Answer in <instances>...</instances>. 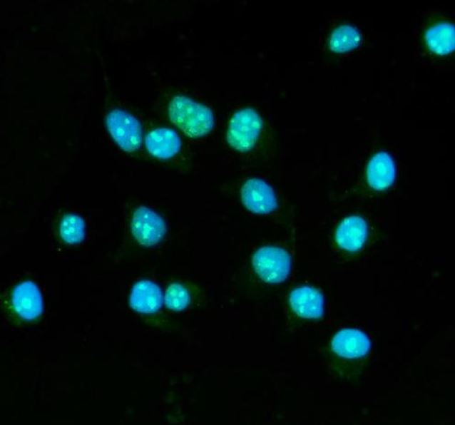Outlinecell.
<instances>
[{
    "instance_id": "obj_1",
    "label": "cell",
    "mask_w": 455,
    "mask_h": 425,
    "mask_svg": "<svg viewBox=\"0 0 455 425\" xmlns=\"http://www.w3.org/2000/svg\"><path fill=\"white\" fill-rule=\"evenodd\" d=\"M168 114L171 122L192 138L206 135L215 124L210 108L184 96L173 97L169 103Z\"/></svg>"
},
{
    "instance_id": "obj_2",
    "label": "cell",
    "mask_w": 455,
    "mask_h": 425,
    "mask_svg": "<svg viewBox=\"0 0 455 425\" xmlns=\"http://www.w3.org/2000/svg\"><path fill=\"white\" fill-rule=\"evenodd\" d=\"M262 125V120L255 110L247 108L237 111L228 123V143L239 152L250 150L260 138Z\"/></svg>"
},
{
    "instance_id": "obj_3",
    "label": "cell",
    "mask_w": 455,
    "mask_h": 425,
    "mask_svg": "<svg viewBox=\"0 0 455 425\" xmlns=\"http://www.w3.org/2000/svg\"><path fill=\"white\" fill-rule=\"evenodd\" d=\"M253 269L258 277L271 284L284 282L290 271V255L277 246H264L258 249L252 258Z\"/></svg>"
},
{
    "instance_id": "obj_4",
    "label": "cell",
    "mask_w": 455,
    "mask_h": 425,
    "mask_svg": "<svg viewBox=\"0 0 455 425\" xmlns=\"http://www.w3.org/2000/svg\"><path fill=\"white\" fill-rule=\"evenodd\" d=\"M108 130L124 151H136L142 142V130L138 121L131 113L121 109H114L106 116Z\"/></svg>"
},
{
    "instance_id": "obj_5",
    "label": "cell",
    "mask_w": 455,
    "mask_h": 425,
    "mask_svg": "<svg viewBox=\"0 0 455 425\" xmlns=\"http://www.w3.org/2000/svg\"><path fill=\"white\" fill-rule=\"evenodd\" d=\"M131 228L135 240L145 247L159 243L167 231L166 224L162 217L145 206H139L135 210Z\"/></svg>"
},
{
    "instance_id": "obj_6",
    "label": "cell",
    "mask_w": 455,
    "mask_h": 425,
    "mask_svg": "<svg viewBox=\"0 0 455 425\" xmlns=\"http://www.w3.org/2000/svg\"><path fill=\"white\" fill-rule=\"evenodd\" d=\"M240 198L243 205L255 214L267 215L277 207V200L273 188L258 178L247 179L243 183Z\"/></svg>"
},
{
    "instance_id": "obj_7",
    "label": "cell",
    "mask_w": 455,
    "mask_h": 425,
    "mask_svg": "<svg viewBox=\"0 0 455 425\" xmlns=\"http://www.w3.org/2000/svg\"><path fill=\"white\" fill-rule=\"evenodd\" d=\"M11 304L14 312L24 319L38 317L43 310L42 297L38 286L31 281L16 285L12 292Z\"/></svg>"
},
{
    "instance_id": "obj_8",
    "label": "cell",
    "mask_w": 455,
    "mask_h": 425,
    "mask_svg": "<svg viewBox=\"0 0 455 425\" xmlns=\"http://www.w3.org/2000/svg\"><path fill=\"white\" fill-rule=\"evenodd\" d=\"M293 312L303 318L317 319L324 312V298L317 289L302 286L293 290L289 296Z\"/></svg>"
},
{
    "instance_id": "obj_9",
    "label": "cell",
    "mask_w": 455,
    "mask_h": 425,
    "mask_svg": "<svg viewBox=\"0 0 455 425\" xmlns=\"http://www.w3.org/2000/svg\"><path fill=\"white\" fill-rule=\"evenodd\" d=\"M367 236V225L364 219L357 215L345 217L339 225L335 233L338 246L349 252L359 250Z\"/></svg>"
},
{
    "instance_id": "obj_10",
    "label": "cell",
    "mask_w": 455,
    "mask_h": 425,
    "mask_svg": "<svg viewBox=\"0 0 455 425\" xmlns=\"http://www.w3.org/2000/svg\"><path fill=\"white\" fill-rule=\"evenodd\" d=\"M332 351L340 357L357 358L367 354L370 347L368 337L355 329H344L337 332L332 340Z\"/></svg>"
},
{
    "instance_id": "obj_11",
    "label": "cell",
    "mask_w": 455,
    "mask_h": 425,
    "mask_svg": "<svg viewBox=\"0 0 455 425\" xmlns=\"http://www.w3.org/2000/svg\"><path fill=\"white\" fill-rule=\"evenodd\" d=\"M145 144L150 155L159 159L166 160L178 154L181 147V140L172 129L158 128L147 134Z\"/></svg>"
},
{
    "instance_id": "obj_12",
    "label": "cell",
    "mask_w": 455,
    "mask_h": 425,
    "mask_svg": "<svg viewBox=\"0 0 455 425\" xmlns=\"http://www.w3.org/2000/svg\"><path fill=\"white\" fill-rule=\"evenodd\" d=\"M395 178V165L389 153L380 151L369 161L367 179L374 190H380L389 187Z\"/></svg>"
},
{
    "instance_id": "obj_13",
    "label": "cell",
    "mask_w": 455,
    "mask_h": 425,
    "mask_svg": "<svg viewBox=\"0 0 455 425\" xmlns=\"http://www.w3.org/2000/svg\"><path fill=\"white\" fill-rule=\"evenodd\" d=\"M162 302L160 287L150 280H140L133 286L130 304L137 312L154 313L159 309Z\"/></svg>"
},
{
    "instance_id": "obj_14",
    "label": "cell",
    "mask_w": 455,
    "mask_h": 425,
    "mask_svg": "<svg viewBox=\"0 0 455 425\" xmlns=\"http://www.w3.org/2000/svg\"><path fill=\"white\" fill-rule=\"evenodd\" d=\"M428 48L439 55H445L454 48V26L441 22L431 26L425 34Z\"/></svg>"
},
{
    "instance_id": "obj_15",
    "label": "cell",
    "mask_w": 455,
    "mask_h": 425,
    "mask_svg": "<svg viewBox=\"0 0 455 425\" xmlns=\"http://www.w3.org/2000/svg\"><path fill=\"white\" fill-rule=\"evenodd\" d=\"M361 41V34L353 26L342 24L332 31L329 48L335 53H344L355 48Z\"/></svg>"
},
{
    "instance_id": "obj_16",
    "label": "cell",
    "mask_w": 455,
    "mask_h": 425,
    "mask_svg": "<svg viewBox=\"0 0 455 425\" xmlns=\"http://www.w3.org/2000/svg\"><path fill=\"white\" fill-rule=\"evenodd\" d=\"M59 232L66 242L71 245L80 243L86 235L85 222L78 215H66L60 223Z\"/></svg>"
},
{
    "instance_id": "obj_17",
    "label": "cell",
    "mask_w": 455,
    "mask_h": 425,
    "mask_svg": "<svg viewBox=\"0 0 455 425\" xmlns=\"http://www.w3.org/2000/svg\"><path fill=\"white\" fill-rule=\"evenodd\" d=\"M165 303L167 307L173 310L185 308L190 302L188 290L179 283L170 285L165 293Z\"/></svg>"
}]
</instances>
